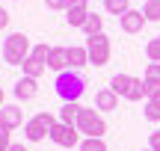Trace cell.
I'll list each match as a JSON object with an SVG mask.
<instances>
[{
	"label": "cell",
	"mask_w": 160,
	"mask_h": 151,
	"mask_svg": "<svg viewBox=\"0 0 160 151\" xmlns=\"http://www.w3.org/2000/svg\"><path fill=\"white\" fill-rule=\"evenodd\" d=\"M53 89H57V95L62 98V104H68V101H77L80 95H83V89H86V77L80 74V71H74V68L59 71L57 80H53Z\"/></svg>",
	"instance_id": "6da1fadb"
},
{
	"label": "cell",
	"mask_w": 160,
	"mask_h": 151,
	"mask_svg": "<svg viewBox=\"0 0 160 151\" xmlns=\"http://www.w3.org/2000/svg\"><path fill=\"white\" fill-rule=\"evenodd\" d=\"M30 51H33V45H30V36H24V33H12L3 41V59L9 65H24Z\"/></svg>",
	"instance_id": "7a4b0ae2"
},
{
	"label": "cell",
	"mask_w": 160,
	"mask_h": 151,
	"mask_svg": "<svg viewBox=\"0 0 160 151\" xmlns=\"http://www.w3.org/2000/svg\"><path fill=\"white\" fill-rule=\"evenodd\" d=\"M77 130L83 136H92V139H104V134H107V122H104V116L98 110L83 107V113H80V119H77Z\"/></svg>",
	"instance_id": "3957f363"
},
{
	"label": "cell",
	"mask_w": 160,
	"mask_h": 151,
	"mask_svg": "<svg viewBox=\"0 0 160 151\" xmlns=\"http://www.w3.org/2000/svg\"><path fill=\"white\" fill-rule=\"evenodd\" d=\"M86 51H89V65H95V68L107 65V62H110V53H113V47H110V39H107V33L89 36V39H86Z\"/></svg>",
	"instance_id": "277c9868"
},
{
	"label": "cell",
	"mask_w": 160,
	"mask_h": 151,
	"mask_svg": "<svg viewBox=\"0 0 160 151\" xmlns=\"http://www.w3.org/2000/svg\"><path fill=\"white\" fill-rule=\"evenodd\" d=\"M53 124H57L53 113H39V116H33L27 124H24V134H27V139H30V142H42L45 136H51Z\"/></svg>",
	"instance_id": "5b68a950"
},
{
	"label": "cell",
	"mask_w": 160,
	"mask_h": 151,
	"mask_svg": "<svg viewBox=\"0 0 160 151\" xmlns=\"http://www.w3.org/2000/svg\"><path fill=\"white\" fill-rule=\"evenodd\" d=\"M48 53H51L48 45H33L30 56L24 59V77H36V80H39V77L45 74V68H48Z\"/></svg>",
	"instance_id": "8992f818"
},
{
	"label": "cell",
	"mask_w": 160,
	"mask_h": 151,
	"mask_svg": "<svg viewBox=\"0 0 160 151\" xmlns=\"http://www.w3.org/2000/svg\"><path fill=\"white\" fill-rule=\"evenodd\" d=\"M51 139L57 142L59 148H74L80 145V130H77V124H65V122H57L53 124V130H51Z\"/></svg>",
	"instance_id": "52a82bcc"
},
{
	"label": "cell",
	"mask_w": 160,
	"mask_h": 151,
	"mask_svg": "<svg viewBox=\"0 0 160 151\" xmlns=\"http://www.w3.org/2000/svg\"><path fill=\"white\" fill-rule=\"evenodd\" d=\"M119 27L125 30V33H139V30L145 27V15H142V9H128L125 15L119 18Z\"/></svg>",
	"instance_id": "ba28073f"
},
{
	"label": "cell",
	"mask_w": 160,
	"mask_h": 151,
	"mask_svg": "<svg viewBox=\"0 0 160 151\" xmlns=\"http://www.w3.org/2000/svg\"><path fill=\"white\" fill-rule=\"evenodd\" d=\"M0 124H3V128H9V130H15L18 124H24V113H21V107H15V104L0 107Z\"/></svg>",
	"instance_id": "9c48e42d"
},
{
	"label": "cell",
	"mask_w": 160,
	"mask_h": 151,
	"mask_svg": "<svg viewBox=\"0 0 160 151\" xmlns=\"http://www.w3.org/2000/svg\"><path fill=\"white\" fill-rule=\"evenodd\" d=\"M95 110H104V113H110V110H119V95L113 92V89H98L95 92Z\"/></svg>",
	"instance_id": "30bf717a"
},
{
	"label": "cell",
	"mask_w": 160,
	"mask_h": 151,
	"mask_svg": "<svg viewBox=\"0 0 160 151\" xmlns=\"http://www.w3.org/2000/svg\"><path fill=\"white\" fill-rule=\"evenodd\" d=\"M48 68H53L59 74V71H68V47H51V53H48Z\"/></svg>",
	"instance_id": "8fae6325"
},
{
	"label": "cell",
	"mask_w": 160,
	"mask_h": 151,
	"mask_svg": "<svg viewBox=\"0 0 160 151\" xmlns=\"http://www.w3.org/2000/svg\"><path fill=\"white\" fill-rule=\"evenodd\" d=\"M145 89H148V98L160 92V62H148L145 65Z\"/></svg>",
	"instance_id": "7c38bea8"
},
{
	"label": "cell",
	"mask_w": 160,
	"mask_h": 151,
	"mask_svg": "<svg viewBox=\"0 0 160 151\" xmlns=\"http://www.w3.org/2000/svg\"><path fill=\"white\" fill-rule=\"evenodd\" d=\"M36 92H39V83H36V77H21V80L15 83V98H18V101H30Z\"/></svg>",
	"instance_id": "4fadbf2b"
},
{
	"label": "cell",
	"mask_w": 160,
	"mask_h": 151,
	"mask_svg": "<svg viewBox=\"0 0 160 151\" xmlns=\"http://www.w3.org/2000/svg\"><path fill=\"white\" fill-rule=\"evenodd\" d=\"M86 18H89V6H68V9H65V21H68L71 27H80V30H83Z\"/></svg>",
	"instance_id": "5bb4252c"
},
{
	"label": "cell",
	"mask_w": 160,
	"mask_h": 151,
	"mask_svg": "<svg viewBox=\"0 0 160 151\" xmlns=\"http://www.w3.org/2000/svg\"><path fill=\"white\" fill-rule=\"evenodd\" d=\"M80 113H83V107H80L77 101H68V104L59 107V122H65V124H77Z\"/></svg>",
	"instance_id": "9a60e30c"
},
{
	"label": "cell",
	"mask_w": 160,
	"mask_h": 151,
	"mask_svg": "<svg viewBox=\"0 0 160 151\" xmlns=\"http://www.w3.org/2000/svg\"><path fill=\"white\" fill-rule=\"evenodd\" d=\"M83 65H89V51L83 47H68V68H83Z\"/></svg>",
	"instance_id": "2e32d148"
},
{
	"label": "cell",
	"mask_w": 160,
	"mask_h": 151,
	"mask_svg": "<svg viewBox=\"0 0 160 151\" xmlns=\"http://www.w3.org/2000/svg\"><path fill=\"white\" fill-rule=\"evenodd\" d=\"M128 101H142L148 98V89H145V80H139V77H131V86H128Z\"/></svg>",
	"instance_id": "e0dca14e"
},
{
	"label": "cell",
	"mask_w": 160,
	"mask_h": 151,
	"mask_svg": "<svg viewBox=\"0 0 160 151\" xmlns=\"http://www.w3.org/2000/svg\"><path fill=\"white\" fill-rule=\"evenodd\" d=\"M83 33H86V39L104 33V15H92L89 12V18H86V24H83Z\"/></svg>",
	"instance_id": "ac0fdd59"
},
{
	"label": "cell",
	"mask_w": 160,
	"mask_h": 151,
	"mask_svg": "<svg viewBox=\"0 0 160 151\" xmlns=\"http://www.w3.org/2000/svg\"><path fill=\"white\" fill-rule=\"evenodd\" d=\"M128 86H131V74H116L113 80H110V89H113L119 98H125V95H128Z\"/></svg>",
	"instance_id": "d6986e66"
},
{
	"label": "cell",
	"mask_w": 160,
	"mask_h": 151,
	"mask_svg": "<svg viewBox=\"0 0 160 151\" xmlns=\"http://www.w3.org/2000/svg\"><path fill=\"white\" fill-rule=\"evenodd\" d=\"M145 119L148 122H160V92L145 101Z\"/></svg>",
	"instance_id": "ffe728a7"
},
{
	"label": "cell",
	"mask_w": 160,
	"mask_h": 151,
	"mask_svg": "<svg viewBox=\"0 0 160 151\" xmlns=\"http://www.w3.org/2000/svg\"><path fill=\"white\" fill-rule=\"evenodd\" d=\"M131 9V3L128 0H104V12H110V15H125V12Z\"/></svg>",
	"instance_id": "44dd1931"
},
{
	"label": "cell",
	"mask_w": 160,
	"mask_h": 151,
	"mask_svg": "<svg viewBox=\"0 0 160 151\" xmlns=\"http://www.w3.org/2000/svg\"><path fill=\"white\" fill-rule=\"evenodd\" d=\"M142 15H145V21H160V0H145Z\"/></svg>",
	"instance_id": "7402d4cb"
},
{
	"label": "cell",
	"mask_w": 160,
	"mask_h": 151,
	"mask_svg": "<svg viewBox=\"0 0 160 151\" xmlns=\"http://www.w3.org/2000/svg\"><path fill=\"white\" fill-rule=\"evenodd\" d=\"M80 151H107V142L104 139H92V136H83V142L77 145Z\"/></svg>",
	"instance_id": "603a6c76"
},
{
	"label": "cell",
	"mask_w": 160,
	"mask_h": 151,
	"mask_svg": "<svg viewBox=\"0 0 160 151\" xmlns=\"http://www.w3.org/2000/svg\"><path fill=\"white\" fill-rule=\"evenodd\" d=\"M145 53H148L151 62H160V36H154V39L145 45Z\"/></svg>",
	"instance_id": "cb8c5ba5"
},
{
	"label": "cell",
	"mask_w": 160,
	"mask_h": 151,
	"mask_svg": "<svg viewBox=\"0 0 160 151\" xmlns=\"http://www.w3.org/2000/svg\"><path fill=\"white\" fill-rule=\"evenodd\" d=\"M12 148V139H9V128L0 124V151H9Z\"/></svg>",
	"instance_id": "d4e9b609"
},
{
	"label": "cell",
	"mask_w": 160,
	"mask_h": 151,
	"mask_svg": "<svg viewBox=\"0 0 160 151\" xmlns=\"http://www.w3.org/2000/svg\"><path fill=\"white\" fill-rule=\"evenodd\" d=\"M45 3H48V9H68L71 0H45Z\"/></svg>",
	"instance_id": "484cf974"
},
{
	"label": "cell",
	"mask_w": 160,
	"mask_h": 151,
	"mask_svg": "<svg viewBox=\"0 0 160 151\" xmlns=\"http://www.w3.org/2000/svg\"><path fill=\"white\" fill-rule=\"evenodd\" d=\"M148 148L151 151H160V130H154V134L148 136Z\"/></svg>",
	"instance_id": "4316f807"
},
{
	"label": "cell",
	"mask_w": 160,
	"mask_h": 151,
	"mask_svg": "<svg viewBox=\"0 0 160 151\" xmlns=\"http://www.w3.org/2000/svg\"><path fill=\"white\" fill-rule=\"evenodd\" d=\"M3 27H9V12L0 9V30H3Z\"/></svg>",
	"instance_id": "83f0119b"
},
{
	"label": "cell",
	"mask_w": 160,
	"mask_h": 151,
	"mask_svg": "<svg viewBox=\"0 0 160 151\" xmlns=\"http://www.w3.org/2000/svg\"><path fill=\"white\" fill-rule=\"evenodd\" d=\"M68 6H89V0H71Z\"/></svg>",
	"instance_id": "f1b7e54d"
},
{
	"label": "cell",
	"mask_w": 160,
	"mask_h": 151,
	"mask_svg": "<svg viewBox=\"0 0 160 151\" xmlns=\"http://www.w3.org/2000/svg\"><path fill=\"white\" fill-rule=\"evenodd\" d=\"M9 151H27V148H24V145H18V142H12V148Z\"/></svg>",
	"instance_id": "f546056e"
},
{
	"label": "cell",
	"mask_w": 160,
	"mask_h": 151,
	"mask_svg": "<svg viewBox=\"0 0 160 151\" xmlns=\"http://www.w3.org/2000/svg\"><path fill=\"white\" fill-rule=\"evenodd\" d=\"M0 107H3V89H0Z\"/></svg>",
	"instance_id": "4dcf8cb0"
},
{
	"label": "cell",
	"mask_w": 160,
	"mask_h": 151,
	"mask_svg": "<svg viewBox=\"0 0 160 151\" xmlns=\"http://www.w3.org/2000/svg\"><path fill=\"white\" fill-rule=\"evenodd\" d=\"M145 151H151V148H145Z\"/></svg>",
	"instance_id": "1f68e13d"
}]
</instances>
